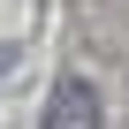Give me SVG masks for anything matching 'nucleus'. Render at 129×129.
Returning <instances> with one entry per match:
<instances>
[{
  "mask_svg": "<svg viewBox=\"0 0 129 129\" xmlns=\"http://www.w3.org/2000/svg\"><path fill=\"white\" fill-rule=\"evenodd\" d=\"M38 129H99V91H91L84 76H61L53 99H46V121H38Z\"/></svg>",
  "mask_w": 129,
  "mask_h": 129,
  "instance_id": "nucleus-1",
  "label": "nucleus"
}]
</instances>
